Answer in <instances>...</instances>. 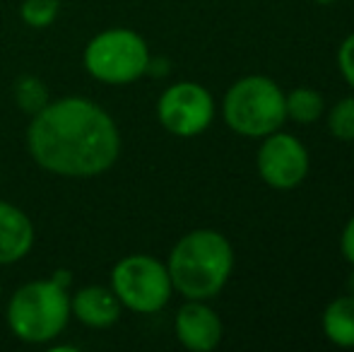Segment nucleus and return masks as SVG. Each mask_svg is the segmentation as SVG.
Listing matches in <instances>:
<instances>
[{
  "mask_svg": "<svg viewBox=\"0 0 354 352\" xmlns=\"http://www.w3.org/2000/svg\"><path fill=\"white\" fill-rule=\"evenodd\" d=\"M71 316L89 328H109L121 316V302L109 287L89 285L71 299Z\"/></svg>",
  "mask_w": 354,
  "mask_h": 352,
  "instance_id": "11",
  "label": "nucleus"
},
{
  "mask_svg": "<svg viewBox=\"0 0 354 352\" xmlns=\"http://www.w3.org/2000/svg\"><path fill=\"white\" fill-rule=\"evenodd\" d=\"M149 48L133 29H106L84 48V68L106 85H128L147 73Z\"/></svg>",
  "mask_w": 354,
  "mask_h": 352,
  "instance_id": "5",
  "label": "nucleus"
},
{
  "mask_svg": "<svg viewBox=\"0 0 354 352\" xmlns=\"http://www.w3.org/2000/svg\"><path fill=\"white\" fill-rule=\"evenodd\" d=\"M159 123L178 138H193L207 131L214 118V99L198 82H176L157 102Z\"/></svg>",
  "mask_w": 354,
  "mask_h": 352,
  "instance_id": "7",
  "label": "nucleus"
},
{
  "mask_svg": "<svg viewBox=\"0 0 354 352\" xmlns=\"http://www.w3.org/2000/svg\"><path fill=\"white\" fill-rule=\"evenodd\" d=\"M15 99L17 104L29 113H37L39 109H44L48 104V92L44 87V82L39 77H19L15 85Z\"/></svg>",
  "mask_w": 354,
  "mask_h": 352,
  "instance_id": "14",
  "label": "nucleus"
},
{
  "mask_svg": "<svg viewBox=\"0 0 354 352\" xmlns=\"http://www.w3.org/2000/svg\"><path fill=\"white\" fill-rule=\"evenodd\" d=\"M71 319V297L61 282L34 280L22 285L8 304L10 331L24 343H48L58 338Z\"/></svg>",
  "mask_w": 354,
  "mask_h": 352,
  "instance_id": "3",
  "label": "nucleus"
},
{
  "mask_svg": "<svg viewBox=\"0 0 354 352\" xmlns=\"http://www.w3.org/2000/svg\"><path fill=\"white\" fill-rule=\"evenodd\" d=\"M347 285H350V295H354V272L350 275V282H347Z\"/></svg>",
  "mask_w": 354,
  "mask_h": 352,
  "instance_id": "20",
  "label": "nucleus"
},
{
  "mask_svg": "<svg viewBox=\"0 0 354 352\" xmlns=\"http://www.w3.org/2000/svg\"><path fill=\"white\" fill-rule=\"evenodd\" d=\"M111 290L121 306L138 314H157L171 299V277L164 263L145 254L121 259L111 270Z\"/></svg>",
  "mask_w": 354,
  "mask_h": 352,
  "instance_id": "6",
  "label": "nucleus"
},
{
  "mask_svg": "<svg viewBox=\"0 0 354 352\" xmlns=\"http://www.w3.org/2000/svg\"><path fill=\"white\" fill-rule=\"evenodd\" d=\"M169 277L186 299H212L234 270V249L214 230H193L176 241L169 256Z\"/></svg>",
  "mask_w": 354,
  "mask_h": 352,
  "instance_id": "2",
  "label": "nucleus"
},
{
  "mask_svg": "<svg viewBox=\"0 0 354 352\" xmlns=\"http://www.w3.org/2000/svg\"><path fill=\"white\" fill-rule=\"evenodd\" d=\"M323 333L337 348H354V295L335 297L323 311Z\"/></svg>",
  "mask_w": 354,
  "mask_h": 352,
  "instance_id": "12",
  "label": "nucleus"
},
{
  "mask_svg": "<svg viewBox=\"0 0 354 352\" xmlns=\"http://www.w3.org/2000/svg\"><path fill=\"white\" fill-rule=\"evenodd\" d=\"M258 174L270 188L292 191L308 174V152L289 133H270L258 150Z\"/></svg>",
  "mask_w": 354,
  "mask_h": 352,
  "instance_id": "8",
  "label": "nucleus"
},
{
  "mask_svg": "<svg viewBox=\"0 0 354 352\" xmlns=\"http://www.w3.org/2000/svg\"><path fill=\"white\" fill-rule=\"evenodd\" d=\"M328 131L337 140H354V97H345L333 106L328 116Z\"/></svg>",
  "mask_w": 354,
  "mask_h": 352,
  "instance_id": "16",
  "label": "nucleus"
},
{
  "mask_svg": "<svg viewBox=\"0 0 354 352\" xmlns=\"http://www.w3.org/2000/svg\"><path fill=\"white\" fill-rule=\"evenodd\" d=\"M58 12H61V0H24L22 10H19L22 19L34 29H44L53 24Z\"/></svg>",
  "mask_w": 354,
  "mask_h": 352,
  "instance_id": "15",
  "label": "nucleus"
},
{
  "mask_svg": "<svg viewBox=\"0 0 354 352\" xmlns=\"http://www.w3.org/2000/svg\"><path fill=\"white\" fill-rule=\"evenodd\" d=\"M34 246L32 220L17 205L0 201V266L22 261Z\"/></svg>",
  "mask_w": 354,
  "mask_h": 352,
  "instance_id": "10",
  "label": "nucleus"
},
{
  "mask_svg": "<svg viewBox=\"0 0 354 352\" xmlns=\"http://www.w3.org/2000/svg\"><path fill=\"white\" fill-rule=\"evenodd\" d=\"M340 249H342V256L354 266V217H350V222H347L345 230H342Z\"/></svg>",
  "mask_w": 354,
  "mask_h": 352,
  "instance_id": "18",
  "label": "nucleus"
},
{
  "mask_svg": "<svg viewBox=\"0 0 354 352\" xmlns=\"http://www.w3.org/2000/svg\"><path fill=\"white\" fill-rule=\"evenodd\" d=\"M27 147L32 160L51 174L97 176L116 165L121 136L102 106L84 97H66L34 113Z\"/></svg>",
  "mask_w": 354,
  "mask_h": 352,
  "instance_id": "1",
  "label": "nucleus"
},
{
  "mask_svg": "<svg viewBox=\"0 0 354 352\" xmlns=\"http://www.w3.org/2000/svg\"><path fill=\"white\" fill-rule=\"evenodd\" d=\"M313 3H318V5H333V3H337V0H313Z\"/></svg>",
  "mask_w": 354,
  "mask_h": 352,
  "instance_id": "19",
  "label": "nucleus"
},
{
  "mask_svg": "<svg viewBox=\"0 0 354 352\" xmlns=\"http://www.w3.org/2000/svg\"><path fill=\"white\" fill-rule=\"evenodd\" d=\"M337 66H340V73L350 87L354 89V32L345 41L340 44V51H337Z\"/></svg>",
  "mask_w": 354,
  "mask_h": 352,
  "instance_id": "17",
  "label": "nucleus"
},
{
  "mask_svg": "<svg viewBox=\"0 0 354 352\" xmlns=\"http://www.w3.org/2000/svg\"><path fill=\"white\" fill-rule=\"evenodd\" d=\"M224 121L234 133L266 138L287 121L284 92L266 75H246L229 87L224 97Z\"/></svg>",
  "mask_w": 354,
  "mask_h": 352,
  "instance_id": "4",
  "label": "nucleus"
},
{
  "mask_svg": "<svg viewBox=\"0 0 354 352\" xmlns=\"http://www.w3.org/2000/svg\"><path fill=\"white\" fill-rule=\"evenodd\" d=\"M176 338L193 352H210L222 340V321L201 299H188L176 314Z\"/></svg>",
  "mask_w": 354,
  "mask_h": 352,
  "instance_id": "9",
  "label": "nucleus"
},
{
  "mask_svg": "<svg viewBox=\"0 0 354 352\" xmlns=\"http://www.w3.org/2000/svg\"><path fill=\"white\" fill-rule=\"evenodd\" d=\"M284 109H287V118L297 123H316L323 113V97L321 92L311 87H297L289 94H284Z\"/></svg>",
  "mask_w": 354,
  "mask_h": 352,
  "instance_id": "13",
  "label": "nucleus"
}]
</instances>
